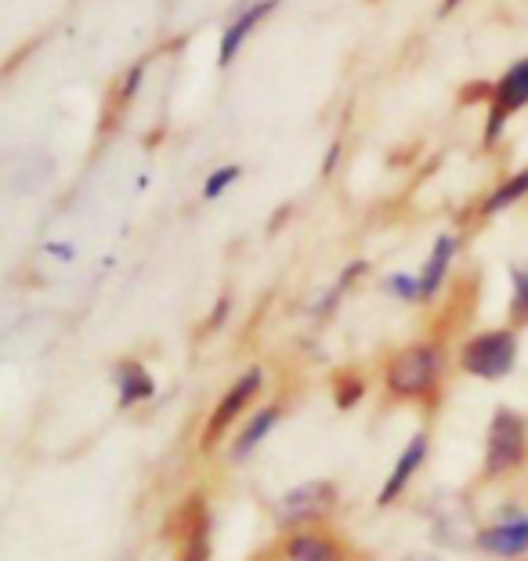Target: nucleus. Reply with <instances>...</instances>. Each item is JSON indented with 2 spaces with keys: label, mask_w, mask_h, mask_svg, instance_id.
Listing matches in <instances>:
<instances>
[{
  "label": "nucleus",
  "mask_w": 528,
  "mask_h": 561,
  "mask_svg": "<svg viewBox=\"0 0 528 561\" xmlns=\"http://www.w3.org/2000/svg\"><path fill=\"white\" fill-rule=\"evenodd\" d=\"M474 551L496 561H521L528 558V515H510L482 525L471 536Z\"/></svg>",
  "instance_id": "obj_7"
},
{
  "label": "nucleus",
  "mask_w": 528,
  "mask_h": 561,
  "mask_svg": "<svg viewBox=\"0 0 528 561\" xmlns=\"http://www.w3.org/2000/svg\"><path fill=\"white\" fill-rule=\"evenodd\" d=\"M228 308H232V301H228V297H221L218 308H214V312H210V330H218V327H221L225 316H228Z\"/></svg>",
  "instance_id": "obj_22"
},
{
  "label": "nucleus",
  "mask_w": 528,
  "mask_h": 561,
  "mask_svg": "<svg viewBox=\"0 0 528 561\" xmlns=\"http://www.w3.org/2000/svg\"><path fill=\"white\" fill-rule=\"evenodd\" d=\"M182 536H177V561H210L214 558V518L207 500L196 496L182 507Z\"/></svg>",
  "instance_id": "obj_10"
},
{
  "label": "nucleus",
  "mask_w": 528,
  "mask_h": 561,
  "mask_svg": "<svg viewBox=\"0 0 528 561\" xmlns=\"http://www.w3.org/2000/svg\"><path fill=\"white\" fill-rule=\"evenodd\" d=\"M264 377H268V374H264V366H250L225 388V396L214 402L207 424H203L199 449H214L228 432H232V424L257 402V396L264 391Z\"/></svg>",
  "instance_id": "obj_6"
},
{
  "label": "nucleus",
  "mask_w": 528,
  "mask_h": 561,
  "mask_svg": "<svg viewBox=\"0 0 528 561\" xmlns=\"http://www.w3.org/2000/svg\"><path fill=\"white\" fill-rule=\"evenodd\" d=\"M283 0H250L246 8H239L232 19H228V26L221 30L218 37V69H228L239 58V51L246 47V41L254 37L257 26H264L275 11H279Z\"/></svg>",
  "instance_id": "obj_8"
},
{
  "label": "nucleus",
  "mask_w": 528,
  "mask_h": 561,
  "mask_svg": "<svg viewBox=\"0 0 528 561\" xmlns=\"http://www.w3.org/2000/svg\"><path fill=\"white\" fill-rule=\"evenodd\" d=\"M489 113H485V127H482V149H496L503 130H507L510 116L528 110V55L514 58V62L503 69L500 80L489 88Z\"/></svg>",
  "instance_id": "obj_4"
},
{
  "label": "nucleus",
  "mask_w": 528,
  "mask_h": 561,
  "mask_svg": "<svg viewBox=\"0 0 528 561\" xmlns=\"http://www.w3.org/2000/svg\"><path fill=\"white\" fill-rule=\"evenodd\" d=\"M239 178H243V167L239 163H221V167H214V171L203 178V199L214 203V199H221L228 188H232Z\"/></svg>",
  "instance_id": "obj_17"
},
{
  "label": "nucleus",
  "mask_w": 528,
  "mask_h": 561,
  "mask_svg": "<svg viewBox=\"0 0 528 561\" xmlns=\"http://www.w3.org/2000/svg\"><path fill=\"white\" fill-rule=\"evenodd\" d=\"M283 421V405L279 402H268V405H261V410L250 416V421L243 424V432L232 435V446H228V457H232L236 463H243L250 460L254 453L261 449V442L268 438L275 432V424Z\"/></svg>",
  "instance_id": "obj_14"
},
{
  "label": "nucleus",
  "mask_w": 528,
  "mask_h": 561,
  "mask_svg": "<svg viewBox=\"0 0 528 561\" xmlns=\"http://www.w3.org/2000/svg\"><path fill=\"white\" fill-rule=\"evenodd\" d=\"M525 463H528V416L500 405V410L489 416V427H485L482 479L485 482L510 479V474L525 471Z\"/></svg>",
  "instance_id": "obj_2"
},
{
  "label": "nucleus",
  "mask_w": 528,
  "mask_h": 561,
  "mask_svg": "<svg viewBox=\"0 0 528 561\" xmlns=\"http://www.w3.org/2000/svg\"><path fill=\"white\" fill-rule=\"evenodd\" d=\"M427 457H431V438H427V432H416L402 446L399 457H394L388 479H383L380 493H377V507H394V504H399V500L410 493V485H413L416 474L424 471Z\"/></svg>",
  "instance_id": "obj_9"
},
{
  "label": "nucleus",
  "mask_w": 528,
  "mask_h": 561,
  "mask_svg": "<svg viewBox=\"0 0 528 561\" xmlns=\"http://www.w3.org/2000/svg\"><path fill=\"white\" fill-rule=\"evenodd\" d=\"M341 504V489L337 482L330 479H308L301 485L286 489L279 496V504H275V522H279V529H308V525H319L326 522L333 511Z\"/></svg>",
  "instance_id": "obj_5"
},
{
  "label": "nucleus",
  "mask_w": 528,
  "mask_h": 561,
  "mask_svg": "<svg viewBox=\"0 0 528 561\" xmlns=\"http://www.w3.org/2000/svg\"><path fill=\"white\" fill-rule=\"evenodd\" d=\"M283 561H347V543L326 525H308L283 540Z\"/></svg>",
  "instance_id": "obj_11"
},
{
  "label": "nucleus",
  "mask_w": 528,
  "mask_h": 561,
  "mask_svg": "<svg viewBox=\"0 0 528 561\" xmlns=\"http://www.w3.org/2000/svg\"><path fill=\"white\" fill-rule=\"evenodd\" d=\"M456 4H460V0H441V11H452Z\"/></svg>",
  "instance_id": "obj_24"
},
{
  "label": "nucleus",
  "mask_w": 528,
  "mask_h": 561,
  "mask_svg": "<svg viewBox=\"0 0 528 561\" xmlns=\"http://www.w3.org/2000/svg\"><path fill=\"white\" fill-rule=\"evenodd\" d=\"M383 294L394 297V301L420 305V272H391L383 279Z\"/></svg>",
  "instance_id": "obj_19"
},
{
  "label": "nucleus",
  "mask_w": 528,
  "mask_h": 561,
  "mask_svg": "<svg viewBox=\"0 0 528 561\" xmlns=\"http://www.w3.org/2000/svg\"><path fill=\"white\" fill-rule=\"evenodd\" d=\"M456 254H460V236H452V232L435 236V243H431L424 257V268H420V305H431L441 294Z\"/></svg>",
  "instance_id": "obj_12"
},
{
  "label": "nucleus",
  "mask_w": 528,
  "mask_h": 561,
  "mask_svg": "<svg viewBox=\"0 0 528 561\" xmlns=\"http://www.w3.org/2000/svg\"><path fill=\"white\" fill-rule=\"evenodd\" d=\"M518 352H521L518 330L492 327V330L471 333V337L456 348V366H460L467 377L496 385V380H507L514 374V366H518Z\"/></svg>",
  "instance_id": "obj_3"
},
{
  "label": "nucleus",
  "mask_w": 528,
  "mask_h": 561,
  "mask_svg": "<svg viewBox=\"0 0 528 561\" xmlns=\"http://www.w3.org/2000/svg\"><path fill=\"white\" fill-rule=\"evenodd\" d=\"M113 385H116L119 410H135V405L156 399V377H152V369L146 363H138V359H119L113 366Z\"/></svg>",
  "instance_id": "obj_13"
},
{
  "label": "nucleus",
  "mask_w": 528,
  "mask_h": 561,
  "mask_svg": "<svg viewBox=\"0 0 528 561\" xmlns=\"http://www.w3.org/2000/svg\"><path fill=\"white\" fill-rule=\"evenodd\" d=\"M366 396V380L358 374H337L333 377V402L337 410H355L358 402Z\"/></svg>",
  "instance_id": "obj_18"
},
{
  "label": "nucleus",
  "mask_w": 528,
  "mask_h": 561,
  "mask_svg": "<svg viewBox=\"0 0 528 561\" xmlns=\"http://www.w3.org/2000/svg\"><path fill=\"white\" fill-rule=\"evenodd\" d=\"M47 254L58 257V261H66V265H69V261H77V250L69 247V243H47Z\"/></svg>",
  "instance_id": "obj_21"
},
{
  "label": "nucleus",
  "mask_w": 528,
  "mask_h": 561,
  "mask_svg": "<svg viewBox=\"0 0 528 561\" xmlns=\"http://www.w3.org/2000/svg\"><path fill=\"white\" fill-rule=\"evenodd\" d=\"M521 199H528V167H521V171H514L503 178L500 185H492V193L482 199V207H478V214L482 218H496V214L518 207Z\"/></svg>",
  "instance_id": "obj_15"
},
{
  "label": "nucleus",
  "mask_w": 528,
  "mask_h": 561,
  "mask_svg": "<svg viewBox=\"0 0 528 561\" xmlns=\"http://www.w3.org/2000/svg\"><path fill=\"white\" fill-rule=\"evenodd\" d=\"M410 561H435V558H431V554H413Z\"/></svg>",
  "instance_id": "obj_25"
},
{
  "label": "nucleus",
  "mask_w": 528,
  "mask_h": 561,
  "mask_svg": "<svg viewBox=\"0 0 528 561\" xmlns=\"http://www.w3.org/2000/svg\"><path fill=\"white\" fill-rule=\"evenodd\" d=\"M337 160H341V146H330V152H326V167H322V174H330L333 167H337Z\"/></svg>",
  "instance_id": "obj_23"
},
{
  "label": "nucleus",
  "mask_w": 528,
  "mask_h": 561,
  "mask_svg": "<svg viewBox=\"0 0 528 561\" xmlns=\"http://www.w3.org/2000/svg\"><path fill=\"white\" fill-rule=\"evenodd\" d=\"M449 355L441 341H413L391 352L383 363L380 385L394 402H435L446 385Z\"/></svg>",
  "instance_id": "obj_1"
},
{
  "label": "nucleus",
  "mask_w": 528,
  "mask_h": 561,
  "mask_svg": "<svg viewBox=\"0 0 528 561\" xmlns=\"http://www.w3.org/2000/svg\"><path fill=\"white\" fill-rule=\"evenodd\" d=\"M510 327H528V265H510V305H507Z\"/></svg>",
  "instance_id": "obj_16"
},
{
  "label": "nucleus",
  "mask_w": 528,
  "mask_h": 561,
  "mask_svg": "<svg viewBox=\"0 0 528 561\" xmlns=\"http://www.w3.org/2000/svg\"><path fill=\"white\" fill-rule=\"evenodd\" d=\"M146 69H149V62H146V58H138V62L127 69V77L119 80V88H113V94H119V110H116V116H124L127 105L135 102V94H138V88H141V80H146Z\"/></svg>",
  "instance_id": "obj_20"
}]
</instances>
